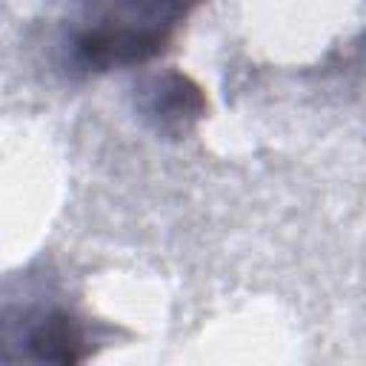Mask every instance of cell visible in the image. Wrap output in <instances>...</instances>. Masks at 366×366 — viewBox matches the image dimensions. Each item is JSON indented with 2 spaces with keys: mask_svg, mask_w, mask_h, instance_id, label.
<instances>
[{
  "mask_svg": "<svg viewBox=\"0 0 366 366\" xmlns=\"http://www.w3.org/2000/svg\"><path fill=\"white\" fill-rule=\"evenodd\" d=\"M203 0H57L54 51L69 74H106L160 57Z\"/></svg>",
  "mask_w": 366,
  "mask_h": 366,
  "instance_id": "1",
  "label": "cell"
},
{
  "mask_svg": "<svg viewBox=\"0 0 366 366\" xmlns=\"http://www.w3.org/2000/svg\"><path fill=\"white\" fill-rule=\"evenodd\" d=\"M137 109L163 134H186L206 112L200 89L180 71L152 74L137 86Z\"/></svg>",
  "mask_w": 366,
  "mask_h": 366,
  "instance_id": "2",
  "label": "cell"
}]
</instances>
